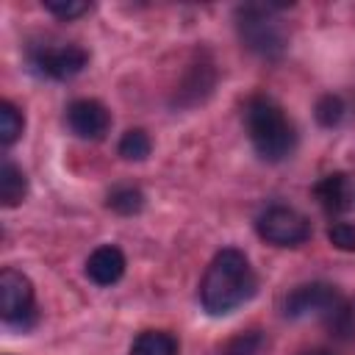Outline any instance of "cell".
Wrapping results in <instances>:
<instances>
[{
	"instance_id": "cell-12",
	"label": "cell",
	"mask_w": 355,
	"mask_h": 355,
	"mask_svg": "<svg viewBox=\"0 0 355 355\" xmlns=\"http://www.w3.org/2000/svg\"><path fill=\"white\" fill-rule=\"evenodd\" d=\"M130 355H178V338L166 330H144L130 344Z\"/></svg>"
},
{
	"instance_id": "cell-15",
	"label": "cell",
	"mask_w": 355,
	"mask_h": 355,
	"mask_svg": "<svg viewBox=\"0 0 355 355\" xmlns=\"http://www.w3.org/2000/svg\"><path fill=\"white\" fill-rule=\"evenodd\" d=\"M116 150H119V155H122L125 161H144V158L150 155V150H153V141H150L147 130H141V128H130V130L122 133Z\"/></svg>"
},
{
	"instance_id": "cell-7",
	"label": "cell",
	"mask_w": 355,
	"mask_h": 355,
	"mask_svg": "<svg viewBox=\"0 0 355 355\" xmlns=\"http://www.w3.org/2000/svg\"><path fill=\"white\" fill-rule=\"evenodd\" d=\"M28 58L39 75L53 80H69L89 64V53L80 44H39Z\"/></svg>"
},
{
	"instance_id": "cell-19",
	"label": "cell",
	"mask_w": 355,
	"mask_h": 355,
	"mask_svg": "<svg viewBox=\"0 0 355 355\" xmlns=\"http://www.w3.org/2000/svg\"><path fill=\"white\" fill-rule=\"evenodd\" d=\"M44 8L58 19H75L89 11V3L83 0H44Z\"/></svg>"
},
{
	"instance_id": "cell-8",
	"label": "cell",
	"mask_w": 355,
	"mask_h": 355,
	"mask_svg": "<svg viewBox=\"0 0 355 355\" xmlns=\"http://www.w3.org/2000/svg\"><path fill=\"white\" fill-rule=\"evenodd\" d=\"M67 128L78 136V139H86V141H97L108 133L111 128V114L108 108L100 103V100H92V97H80V100H72L69 108H67Z\"/></svg>"
},
{
	"instance_id": "cell-18",
	"label": "cell",
	"mask_w": 355,
	"mask_h": 355,
	"mask_svg": "<svg viewBox=\"0 0 355 355\" xmlns=\"http://www.w3.org/2000/svg\"><path fill=\"white\" fill-rule=\"evenodd\" d=\"M327 241L336 250L355 252V225H349V222H333L330 230H327Z\"/></svg>"
},
{
	"instance_id": "cell-13",
	"label": "cell",
	"mask_w": 355,
	"mask_h": 355,
	"mask_svg": "<svg viewBox=\"0 0 355 355\" xmlns=\"http://www.w3.org/2000/svg\"><path fill=\"white\" fill-rule=\"evenodd\" d=\"M105 205L114 211V214H122V216H133L144 208V194L136 189V186H116L111 189Z\"/></svg>"
},
{
	"instance_id": "cell-20",
	"label": "cell",
	"mask_w": 355,
	"mask_h": 355,
	"mask_svg": "<svg viewBox=\"0 0 355 355\" xmlns=\"http://www.w3.org/2000/svg\"><path fill=\"white\" fill-rule=\"evenodd\" d=\"M302 355H333V352H327V349H308V352H302Z\"/></svg>"
},
{
	"instance_id": "cell-10",
	"label": "cell",
	"mask_w": 355,
	"mask_h": 355,
	"mask_svg": "<svg viewBox=\"0 0 355 355\" xmlns=\"http://www.w3.org/2000/svg\"><path fill=\"white\" fill-rule=\"evenodd\" d=\"M313 194L319 200V205L327 211V214H341L352 205L355 200V191H352V180L349 175L344 172H333V175H324L316 186H313Z\"/></svg>"
},
{
	"instance_id": "cell-3",
	"label": "cell",
	"mask_w": 355,
	"mask_h": 355,
	"mask_svg": "<svg viewBox=\"0 0 355 355\" xmlns=\"http://www.w3.org/2000/svg\"><path fill=\"white\" fill-rule=\"evenodd\" d=\"M236 28L247 50L263 58H275L286 50V28L275 17V6H241L236 14Z\"/></svg>"
},
{
	"instance_id": "cell-11",
	"label": "cell",
	"mask_w": 355,
	"mask_h": 355,
	"mask_svg": "<svg viewBox=\"0 0 355 355\" xmlns=\"http://www.w3.org/2000/svg\"><path fill=\"white\" fill-rule=\"evenodd\" d=\"M25 194H28V178H25V172L6 158L0 164V202H3V208L19 205L25 200Z\"/></svg>"
},
{
	"instance_id": "cell-4",
	"label": "cell",
	"mask_w": 355,
	"mask_h": 355,
	"mask_svg": "<svg viewBox=\"0 0 355 355\" xmlns=\"http://www.w3.org/2000/svg\"><path fill=\"white\" fill-rule=\"evenodd\" d=\"M286 316L288 319H308V316H322L330 324H338V319H344L349 313V308L344 305V300L338 297V291L327 283H305L297 286L288 297H286Z\"/></svg>"
},
{
	"instance_id": "cell-16",
	"label": "cell",
	"mask_w": 355,
	"mask_h": 355,
	"mask_svg": "<svg viewBox=\"0 0 355 355\" xmlns=\"http://www.w3.org/2000/svg\"><path fill=\"white\" fill-rule=\"evenodd\" d=\"M344 100L338 94H324L316 100V108H313V116L322 128H336L341 119H344Z\"/></svg>"
},
{
	"instance_id": "cell-14",
	"label": "cell",
	"mask_w": 355,
	"mask_h": 355,
	"mask_svg": "<svg viewBox=\"0 0 355 355\" xmlns=\"http://www.w3.org/2000/svg\"><path fill=\"white\" fill-rule=\"evenodd\" d=\"M22 128H25L22 111L11 100H3L0 103V144L3 147H11L22 136Z\"/></svg>"
},
{
	"instance_id": "cell-1",
	"label": "cell",
	"mask_w": 355,
	"mask_h": 355,
	"mask_svg": "<svg viewBox=\"0 0 355 355\" xmlns=\"http://www.w3.org/2000/svg\"><path fill=\"white\" fill-rule=\"evenodd\" d=\"M255 272L236 247L219 250L200 283V302L211 316H227L255 294Z\"/></svg>"
},
{
	"instance_id": "cell-17",
	"label": "cell",
	"mask_w": 355,
	"mask_h": 355,
	"mask_svg": "<svg viewBox=\"0 0 355 355\" xmlns=\"http://www.w3.org/2000/svg\"><path fill=\"white\" fill-rule=\"evenodd\" d=\"M263 347H266V341H263L261 330H247V333L233 336V338L225 344L222 355H261Z\"/></svg>"
},
{
	"instance_id": "cell-5",
	"label": "cell",
	"mask_w": 355,
	"mask_h": 355,
	"mask_svg": "<svg viewBox=\"0 0 355 355\" xmlns=\"http://www.w3.org/2000/svg\"><path fill=\"white\" fill-rule=\"evenodd\" d=\"M255 230L266 244H275V247H300L311 239V222L288 205L266 208L255 219Z\"/></svg>"
},
{
	"instance_id": "cell-2",
	"label": "cell",
	"mask_w": 355,
	"mask_h": 355,
	"mask_svg": "<svg viewBox=\"0 0 355 355\" xmlns=\"http://www.w3.org/2000/svg\"><path fill=\"white\" fill-rule=\"evenodd\" d=\"M244 128L250 136L252 150L263 158V161H283L294 153L297 147V133L291 119L286 116V111L269 100V97H250L244 105Z\"/></svg>"
},
{
	"instance_id": "cell-9",
	"label": "cell",
	"mask_w": 355,
	"mask_h": 355,
	"mask_svg": "<svg viewBox=\"0 0 355 355\" xmlns=\"http://www.w3.org/2000/svg\"><path fill=\"white\" fill-rule=\"evenodd\" d=\"M125 275V252L114 244L97 247L86 261V277L94 286H114Z\"/></svg>"
},
{
	"instance_id": "cell-6",
	"label": "cell",
	"mask_w": 355,
	"mask_h": 355,
	"mask_svg": "<svg viewBox=\"0 0 355 355\" xmlns=\"http://www.w3.org/2000/svg\"><path fill=\"white\" fill-rule=\"evenodd\" d=\"M0 316L8 327H31L33 322V283L19 269L0 272Z\"/></svg>"
}]
</instances>
